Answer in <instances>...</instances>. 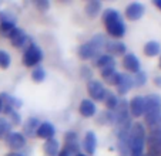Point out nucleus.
<instances>
[{
    "label": "nucleus",
    "mask_w": 161,
    "mask_h": 156,
    "mask_svg": "<svg viewBox=\"0 0 161 156\" xmlns=\"http://www.w3.org/2000/svg\"><path fill=\"white\" fill-rule=\"evenodd\" d=\"M144 101H146V111H144L146 122L150 126L161 128V96L157 94H151L146 96Z\"/></svg>",
    "instance_id": "1"
},
{
    "label": "nucleus",
    "mask_w": 161,
    "mask_h": 156,
    "mask_svg": "<svg viewBox=\"0 0 161 156\" xmlns=\"http://www.w3.org/2000/svg\"><path fill=\"white\" fill-rule=\"evenodd\" d=\"M144 146H146V129L143 123H133L128 136L130 156H143Z\"/></svg>",
    "instance_id": "2"
},
{
    "label": "nucleus",
    "mask_w": 161,
    "mask_h": 156,
    "mask_svg": "<svg viewBox=\"0 0 161 156\" xmlns=\"http://www.w3.org/2000/svg\"><path fill=\"white\" fill-rule=\"evenodd\" d=\"M103 21L106 24L107 33L111 37H116V39H120L125 34V26L123 23V18L120 16V13L114 9H107L104 10L103 14Z\"/></svg>",
    "instance_id": "3"
},
{
    "label": "nucleus",
    "mask_w": 161,
    "mask_h": 156,
    "mask_svg": "<svg viewBox=\"0 0 161 156\" xmlns=\"http://www.w3.org/2000/svg\"><path fill=\"white\" fill-rule=\"evenodd\" d=\"M107 40L104 39V36L97 34L96 37L90 40V41L84 43L79 47V55L83 60H90L93 57H98L101 54V50L106 47Z\"/></svg>",
    "instance_id": "4"
},
{
    "label": "nucleus",
    "mask_w": 161,
    "mask_h": 156,
    "mask_svg": "<svg viewBox=\"0 0 161 156\" xmlns=\"http://www.w3.org/2000/svg\"><path fill=\"white\" fill-rule=\"evenodd\" d=\"M42 60H43V51L39 45L30 44L26 48L25 55H23V63H25V65L36 67Z\"/></svg>",
    "instance_id": "5"
},
{
    "label": "nucleus",
    "mask_w": 161,
    "mask_h": 156,
    "mask_svg": "<svg viewBox=\"0 0 161 156\" xmlns=\"http://www.w3.org/2000/svg\"><path fill=\"white\" fill-rule=\"evenodd\" d=\"M128 104L127 101L121 99L119 101V105L114 109V114H113V119L117 123V126L124 125V123H130V118H128Z\"/></svg>",
    "instance_id": "6"
},
{
    "label": "nucleus",
    "mask_w": 161,
    "mask_h": 156,
    "mask_svg": "<svg viewBox=\"0 0 161 156\" xmlns=\"http://www.w3.org/2000/svg\"><path fill=\"white\" fill-rule=\"evenodd\" d=\"M87 91H88V95L94 101H104V98L107 95V90L104 88V85L100 81H96V80L88 81Z\"/></svg>",
    "instance_id": "7"
},
{
    "label": "nucleus",
    "mask_w": 161,
    "mask_h": 156,
    "mask_svg": "<svg viewBox=\"0 0 161 156\" xmlns=\"http://www.w3.org/2000/svg\"><path fill=\"white\" fill-rule=\"evenodd\" d=\"M16 29V20L10 13H3L0 14V33L4 37H10V34Z\"/></svg>",
    "instance_id": "8"
},
{
    "label": "nucleus",
    "mask_w": 161,
    "mask_h": 156,
    "mask_svg": "<svg viewBox=\"0 0 161 156\" xmlns=\"http://www.w3.org/2000/svg\"><path fill=\"white\" fill-rule=\"evenodd\" d=\"M128 111H130V114L136 118L143 117L144 111H146V101H144V96H140V95L134 96V98L130 101V104H128Z\"/></svg>",
    "instance_id": "9"
},
{
    "label": "nucleus",
    "mask_w": 161,
    "mask_h": 156,
    "mask_svg": "<svg viewBox=\"0 0 161 156\" xmlns=\"http://www.w3.org/2000/svg\"><path fill=\"white\" fill-rule=\"evenodd\" d=\"M6 143L9 148H12L13 150H19L21 148H25L26 145V138L23 133L20 132H10L6 136Z\"/></svg>",
    "instance_id": "10"
},
{
    "label": "nucleus",
    "mask_w": 161,
    "mask_h": 156,
    "mask_svg": "<svg viewBox=\"0 0 161 156\" xmlns=\"http://www.w3.org/2000/svg\"><path fill=\"white\" fill-rule=\"evenodd\" d=\"M144 12H146L144 4L134 2V3H130L127 6V9H125V16H127L128 20H138V18L143 17Z\"/></svg>",
    "instance_id": "11"
},
{
    "label": "nucleus",
    "mask_w": 161,
    "mask_h": 156,
    "mask_svg": "<svg viewBox=\"0 0 161 156\" xmlns=\"http://www.w3.org/2000/svg\"><path fill=\"white\" fill-rule=\"evenodd\" d=\"M123 65L127 71L130 72H138L141 71V64H140V60L136 57L134 54L128 53V54H124V58H123Z\"/></svg>",
    "instance_id": "12"
},
{
    "label": "nucleus",
    "mask_w": 161,
    "mask_h": 156,
    "mask_svg": "<svg viewBox=\"0 0 161 156\" xmlns=\"http://www.w3.org/2000/svg\"><path fill=\"white\" fill-rule=\"evenodd\" d=\"M117 90H119L120 94H125L134 87V82H133V77L125 72H120V77H119V82H117Z\"/></svg>",
    "instance_id": "13"
},
{
    "label": "nucleus",
    "mask_w": 161,
    "mask_h": 156,
    "mask_svg": "<svg viewBox=\"0 0 161 156\" xmlns=\"http://www.w3.org/2000/svg\"><path fill=\"white\" fill-rule=\"evenodd\" d=\"M54 133H56V129H54V126H53L50 122L40 123L39 128H37V131H36V135L39 136V138H42V139H46V141L53 139Z\"/></svg>",
    "instance_id": "14"
},
{
    "label": "nucleus",
    "mask_w": 161,
    "mask_h": 156,
    "mask_svg": "<svg viewBox=\"0 0 161 156\" xmlns=\"http://www.w3.org/2000/svg\"><path fill=\"white\" fill-rule=\"evenodd\" d=\"M83 146H84V150L88 153V155H93L97 149V136H96L94 132H87L84 136V141H83Z\"/></svg>",
    "instance_id": "15"
},
{
    "label": "nucleus",
    "mask_w": 161,
    "mask_h": 156,
    "mask_svg": "<svg viewBox=\"0 0 161 156\" xmlns=\"http://www.w3.org/2000/svg\"><path fill=\"white\" fill-rule=\"evenodd\" d=\"M79 148H80V143H79V138H77V135L74 132H67L66 133V148L64 149H67L69 152L71 153H79Z\"/></svg>",
    "instance_id": "16"
},
{
    "label": "nucleus",
    "mask_w": 161,
    "mask_h": 156,
    "mask_svg": "<svg viewBox=\"0 0 161 156\" xmlns=\"http://www.w3.org/2000/svg\"><path fill=\"white\" fill-rule=\"evenodd\" d=\"M96 104L91 99H83L81 104H80V114L83 115L84 118H91L96 115Z\"/></svg>",
    "instance_id": "17"
},
{
    "label": "nucleus",
    "mask_w": 161,
    "mask_h": 156,
    "mask_svg": "<svg viewBox=\"0 0 161 156\" xmlns=\"http://www.w3.org/2000/svg\"><path fill=\"white\" fill-rule=\"evenodd\" d=\"M10 40H12V44L14 47H21V45H25V43L27 41V34L21 30V29L16 27L14 31L10 34Z\"/></svg>",
    "instance_id": "18"
},
{
    "label": "nucleus",
    "mask_w": 161,
    "mask_h": 156,
    "mask_svg": "<svg viewBox=\"0 0 161 156\" xmlns=\"http://www.w3.org/2000/svg\"><path fill=\"white\" fill-rule=\"evenodd\" d=\"M101 3L98 0H90L87 4H86V13H87L88 17H97L101 12Z\"/></svg>",
    "instance_id": "19"
},
{
    "label": "nucleus",
    "mask_w": 161,
    "mask_h": 156,
    "mask_svg": "<svg viewBox=\"0 0 161 156\" xmlns=\"http://www.w3.org/2000/svg\"><path fill=\"white\" fill-rule=\"evenodd\" d=\"M96 65L100 70L108 68V67H116V60L111 57L110 54H100L96 61Z\"/></svg>",
    "instance_id": "20"
},
{
    "label": "nucleus",
    "mask_w": 161,
    "mask_h": 156,
    "mask_svg": "<svg viewBox=\"0 0 161 156\" xmlns=\"http://www.w3.org/2000/svg\"><path fill=\"white\" fill-rule=\"evenodd\" d=\"M161 51V45L158 41H148L144 45V54L148 55V57H155V55L160 54Z\"/></svg>",
    "instance_id": "21"
},
{
    "label": "nucleus",
    "mask_w": 161,
    "mask_h": 156,
    "mask_svg": "<svg viewBox=\"0 0 161 156\" xmlns=\"http://www.w3.org/2000/svg\"><path fill=\"white\" fill-rule=\"evenodd\" d=\"M58 148H60V145H58V142L56 141L54 138L49 139V141H46V143H44V152L49 156H57Z\"/></svg>",
    "instance_id": "22"
},
{
    "label": "nucleus",
    "mask_w": 161,
    "mask_h": 156,
    "mask_svg": "<svg viewBox=\"0 0 161 156\" xmlns=\"http://www.w3.org/2000/svg\"><path fill=\"white\" fill-rule=\"evenodd\" d=\"M106 48L113 53V54H125V45L123 43L114 41V43H107Z\"/></svg>",
    "instance_id": "23"
},
{
    "label": "nucleus",
    "mask_w": 161,
    "mask_h": 156,
    "mask_svg": "<svg viewBox=\"0 0 161 156\" xmlns=\"http://www.w3.org/2000/svg\"><path fill=\"white\" fill-rule=\"evenodd\" d=\"M12 132V122L6 118H0V138H6Z\"/></svg>",
    "instance_id": "24"
},
{
    "label": "nucleus",
    "mask_w": 161,
    "mask_h": 156,
    "mask_svg": "<svg viewBox=\"0 0 161 156\" xmlns=\"http://www.w3.org/2000/svg\"><path fill=\"white\" fill-rule=\"evenodd\" d=\"M104 102H106V107H107V108L111 109V111H114V109L117 108V105H119V98L116 96V94L107 92L106 98H104Z\"/></svg>",
    "instance_id": "25"
},
{
    "label": "nucleus",
    "mask_w": 161,
    "mask_h": 156,
    "mask_svg": "<svg viewBox=\"0 0 161 156\" xmlns=\"http://www.w3.org/2000/svg\"><path fill=\"white\" fill-rule=\"evenodd\" d=\"M39 121L36 119V118H30V119L26 122L25 125V132L27 133V135H33V133H36L37 128H39Z\"/></svg>",
    "instance_id": "26"
},
{
    "label": "nucleus",
    "mask_w": 161,
    "mask_h": 156,
    "mask_svg": "<svg viewBox=\"0 0 161 156\" xmlns=\"http://www.w3.org/2000/svg\"><path fill=\"white\" fill-rule=\"evenodd\" d=\"M31 78H33V81L36 82H43L46 78V71L43 67H36L31 72Z\"/></svg>",
    "instance_id": "27"
},
{
    "label": "nucleus",
    "mask_w": 161,
    "mask_h": 156,
    "mask_svg": "<svg viewBox=\"0 0 161 156\" xmlns=\"http://www.w3.org/2000/svg\"><path fill=\"white\" fill-rule=\"evenodd\" d=\"M133 82L136 87H143L144 84L147 82V75L144 71H138L136 72V75L133 77Z\"/></svg>",
    "instance_id": "28"
},
{
    "label": "nucleus",
    "mask_w": 161,
    "mask_h": 156,
    "mask_svg": "<svg viewBox=\"0 0 161 156\" xmlns=\"http://www.w3.org/2000/svg\"><path fill=\"white\" fill-rule=\"evenodd\" d=\"M10 61H12V58H10L9 53L4 50H0V68H9Z\"/></svg>",
    "instance_id": "29"
},
{
    "label": "nucleus",
    "mask_w": 161,
    "mask_h": 156,
    "mask_svg": "<svg viewBox=\"0 0 161 156\" xmlns=\"http://www.w3.org/2000/svg\"><path fill=\"white\" fill-rule=\"evenodd\" d=\"M7 115H10V118H12V122L13 123H20V117H19V114L13 109V111H10Z\"/></svg>",
    "instance_id": "30"
},
{
    "label": "nucleus",
    "mask_w": 161,
    "mask_h": 156,
    "mask_svg": "<svg viewBox=\"0 0 161 156\" xmlns=\"http://www.w3.org/2000/svg\"><path fill=\"white\" fill-rule=\"evenodd\" d=\"M36 6L43 12V10L49 9V2L47 0H40V2H36Z\"/></svg>",
    "instance_id": "31"
},
{
    "label": "nucleus",
    "mask_w": 161,
    "mask_h": 156,
    "mask_svg": "<svg viewBox=\"0 0 161 156\" xmlns=\"http://www.w3.org/2000/svg\"><path fill=\"white\" fill-rule=\"evenodd\" d=\"M57 156H71V155H70V152H69V150L64 149V148H63V149H61L60 152H58V155H57Z\"/></svg>",
    "instance_id": "32"
},
{
    "label": "nucleus",
    "mask_w": 161,
    "mask_h": 156,
    "mask_svg": "<svg viewBox=\"0 0 161 156\" xmlns=\"http://www.w3.org/2000/svg\"><path fill=\"white\" fill-rule=\"evenodd\" d=\"M6 156H23V155H20L19 152H10V153H7Z\"/></svg>",
    "instance_id": "33"
},
{
    "label": "nucleus",
    "mask_w": 161,
    "mask_h": 156,
    "mask_svg": "<svg viewBox=\"0 0 161 156\" xmlns=\"http://www.w3.org/2000/svg\"><path fill=\"white\" fill-rule=\"evenodd\" d=\"M154 4L161 10V0H154Z\"/></svg>",
    "instance_id": "34"
},
{
    "label": "nucleus",
    "mask_w": 161,
    "mask_h": 156,
    "mask_svg": "<svg viewBox=\"0 0 161 156\" xmlns=\"http://www.w3.org/2000/svg\"><path fill=\"white\" fill-rule=\"evenodd\" d=\"M155 84H157L158 87H161V77H157V78H155Z\"/></svg>",
    "instance_id": "35"
},
{
    "label": "nucleus",
    "mask_w": 161,
    "mask_h": 156,
    "mask_svg": "<svg viewBox=\"0 0 161 156\" xmlns=\"http://www.w3.org/2000/svg\"><path fill=\"white\" fill-rule=\"evenodd\" d=\"M3 111V101H2V98H0V112Z\"/></svg>",
    "instance_id": "36"
},
{
    "label": "nucleus",
    "mask_w": 161,
    "mask_h": 156,
    "mask_svg": "<svg viewBox=\"0 0 161 156\" xmlns=\"http://www.w3.org/2000/svg\"><path fill=\"white\" fill-rule=\"evenodd\" d=\"M76 156H86V155H83V153H77Z\"/></svg>",
    "instance_id": "37"
},
{
    "label": "nucleus",
    "mask_w": 161,
    "mask_h": 156,
    "mask_svg": "<svg viewBox=\"0 0 161 156\" xmlns=\"http://www.w3.org/2000/svg\"><path fill=\"white\" fill-rule=\"evenodd\" d=\"M160 67H161V57H160Z\"/></svg>",
    "instance_id": "38"
},
{
    "label": "nucleus",
    "mask_w": 161,
    "mask_h": 156,
    "mask_svg": "<svg viewBox=\"0 0 161 156\" xmlns=\"http://www.w3.org/2000/svg\"><path fill=\"white\" fill-rule=\"evenodd\" d=\"M160 146H161V138H160Z\"/></svg>",
    "instance_id": "39"
}]
</instances>
